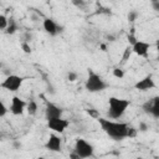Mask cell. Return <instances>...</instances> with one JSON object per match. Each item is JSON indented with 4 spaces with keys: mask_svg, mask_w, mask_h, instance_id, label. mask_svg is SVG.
<instances>
[{
    "mask_svg": "<svg viewBox=\"0 0 159 159\" xmlns=\"http://www.w3.org/2000/svg\"><path fill=\"white\" fill-rule=\"evenodd\" d=\"M97 120L101 125V129L113 140L120 142L124 138H127V132L129 127L127 123L116 122V120H111L107 118H98Z\"/></svg>",
    "mask_w": 159,
    "mask_h": 159,
    "instance_id": "obj_1",
    "label": "cell"
},
{
    "mask_svg": "<svg viewBox=\"0 0 159 159\" xmlns=\"http://www.w3.org/2000/svg\"><path fill=\"white\" fill-rule=\"evenodd\" d=\"M130 102L124 98H118V97H109L108 99V116L112 119H118L120 118L127 108L129 107Z\"/></svg>",
    "mask_w": 159,
    "mask_h": 159,
    "instance_id": "obj_2",
    "label": "cell"
},
{
    "mask_svg": "<svg viewBox=\"0 0 159 159\" xmlns=\"http://www.w3.org/2000/svg\"><path fill=\"white\" fill-rule=\"evenodd\" d=\"M107 83L103 81V78L97 75L96 72L88 70V77L84 82V88L86 91H88L89 93H97V92H102L107 88Z\"/></svg>",
    "mask_w": 159,
    "mask_h": 159,
    "instance_id": "obj_3",
    "label": "cell"
},
{
    "mask_svg": "<svg viewBox=\"0 0 159 159\" xmlns=\"http://www.w3.org/2000/svg\"><path fill=\"white\" fill-rule=\"evenodd\" d=\"M73 152L80 157V159H84V158H91L93 157L94 153V148L91 143H88L86 139L83 138H77L75 142V149Z\"/></svg>",
    "mask_w": 159,
    "mask_h": 159,
    "instance_id": "obj_4",
    "label": "cell"
},
{
    "mask_svg": "<svg viewBox=\"0 0 159 159\" xmlns=\"http://www.w3.org/2000/svg\"><path fill=\"white\" fill-rule=\"evenodd\" d=\"M22 82H24V78L17 76V75H9L6 76V78L1 82V88L6 89V91H10V92H16L21 88L22 86Z\"/></svg>",
    "mask_w": 159,
    "mask_h": 159,
    "instance_id": "obj_5",
    "label": "cell"
},
{
    "mask_svg": "<svg viewBox=\"0 0 159 159\" xmlns=\"http://www.w3.org/2000/svg\"><path fill=\"white\" fill-rule=\"evenodd\" d=\"M70 125V122L67 119H63L62 117H58V118H52V119H48L47 120V127L48 129H51L52 132L55 133H63L67 127Z\"/></svg>",
    "mask_w": 159,
    "mask_h": 159,
    "instance_id": "obj_6",
    "label": "cell"
},
{
    "mask_svg": "<svg viewBox=\"0 0 159 159\" xmlns=\"http://www.w3.org/2000/svg\"><path fill=\"white\" fill-rule=\"evenodd\" d=\"M26 107H27V103H26L24 99H21V98L17 97V96H14V97L11 98V103H10L9 111H10L14 116H21V114L25 112Z\"/></svg>",
    "mask_w": 159,
    "mask_h": 159,
    "instance_id": "obj_7",
    "label": "cell"
},
{
    "mask_svg": "<svg viewBox=\"0 0 159 159\" xmlns=\"http://www.w3.org/2000/svg\"><path fill=\"white\" fill-rule=\"evenodd\" d=\"M134 88L137 91H140V92H147L149 89L155 88V82H154L153 77L150 75H148V76L140 78L139 81H137L135 84H134Z\"/></svg>",
    "mask_w": 159,
    "mask_h": 159,
    "instance_id": "obj_8",
    "label": "cell"
},
{
    "mask_svg": "<svg viewBox=\"0 0 159 159\" xmlns=\"http://www.w3.org/2000/svg\"><path fill=\"white\" fill-rule=\"evenodd\" d=\"M62 114H63V109L61 107H58L57 104L51 103V102L46 103V109H45V118H46V120L52 119V118L62 117Z\"/></svg>",
    "mask_w": 159,
    "mask_h": 159,
    "instance_id": "obj_9",
    "label": "cell"
},
{
    "mask_svg": "<svg viewBox=\"0 0 159 159\" xmlns=\"http://www.w3.org/2000/svg\"><path fill=\"white\" fill-rule=\"evenodd\" d=\"M42 26H43V30L50 35V36H57L62 30L61 27L55 22L53 19L51 17H45L43 21H42Z\"/></svg>",
    "mask_w": 159,
    "mask_h": 159,
    "instance_id": "obj_10",
    "label": "cell"
},
{
    "mask_svg": "<svg viewBox=\"0 0 159 159\" xmlns=\"http://www.w3.org/2000/svg\"><path fill=\"white\" fill-rule=\"evenodd\" d=\"M61 145H62V140L57 134H50V137L47 138V142L45 143V148L50 152H60L61 150Z\"/></svg>",
    "mask_w": 159,
    "mask_h": 159,
    "instance_id": "obj_11",
    "label": "cell"
},
{
    "mask_svg": "<svg viewBox=\"0 0 159 159\" xmlns=\"http://www.w3.org/2000/svg\"><path fill=\"white\" fill-rule=\"evenodd\" d=\"M149 47H150V45H149L148 42L138 40V41L132 46V50H133V52H134L135 55H138L139 57L147 58V57H148V52H149Z\"/></svg>",
    "mask_w": 159,
    "mask_h": 159,
    "instance_id": "obj_12",
    "label": "cell"
},
{
    "mask_svg": "<svg viewBox=\"0 0 159 159\" xmlns=\"http://www.w3.org/2000/svg\"><path fill=\"white\" fill-rule=\"evenodd\" d=\"M152 117L159 119V96H155L152 98V108H150V113Z\"/></svg>",
    "mask_w": 159,
    "mask_h": 159,
    "instance_id": "obj_13",
    "label": "cell"
},
{
    "mask_svg": "<svg viewBox=\"0 0 159 159\" xmlns=\"http://www.w3.org/2000/svg\"><path fill=\"white\" fill-rule=\"evenodd\" d=\"M16 30H17V24H16L15 19L14 17H9V25H7V27H6V30L4 32L7 34V35H14L16 32Z\"/></svg>",
    "mask_w": 159,
    "mask_h": 159,
    "instance_id": "obj_14",
    "label": "cell"
},
{
    "mask_svg": "<svg viewBox=\"0 0 159 159\" xmlns=\"http://www.w3.org/2000/svg\"><path fill=\"white\" fill-rule=\"evenodd\" d=\"M37 109H39V107H37V103L32 99V101H30L29 103H27V107H26V111H27V113L30 114V116H35L36 113H37Z\"/></svg>",
    "mask_w": 159,
    "mask_h": 159,
    "instance_id": "obj_15",
    "label": "cell"
},
{
    "mask_svg": "<svg viewBox=\"0 0 159 159\" xmlns=\"http://www.w3.org/2000/svg\"><path fill=\"white\" fill-rule=\"evenodd\" d=\"M71 2H72L73 6H76V7L80 9V10L86 9V5H87L86 0H71Z\"/></svg>",
    "mask_w": 159,
    "mask_h": 159,
    "instance_id": "obj_16",
    "label": "cell"
},
{
    "mask_svg": "<svg viewBox=\"0 0 159 159\" xmlns=\"http://www.w3.org/2000/svg\"><path fill=\"white\" fill-rule=\"evenodd\" d=\"M7 25H9V17H6L5 15H0V29L5 31Z\"/></svg>",
    "mask_w": 159,
    "mask_h": 159,
    "instance_id": "obj_17",
    "label": "cell"
},
{
    "mask_svg": "<svg viewBox=\"0 0 159 159\" xmlns=\"http://www.w3.org/2000/svg\"><path fill=\"white\" fill-rule=\"evenodd\" d=\"M138 16H139V12L137 10H130L128 12V21L129 22H134L138 19Z\"/></svg>",
    "mask_w": 159,
    "mask_h": 159,
    "instance_id": "obj_18",
    "label": "cell"
},
{
    "mask_svg": "<svg viewBox=\"0 0 159 159\" xmlns=\"http://www.w3.org/2000/svg\"><path fill=\"white\" fill-rule=\"evenodd\" d=\"M112 73H113V76H114L116 78H119V80L124 77V71H123L120 67H116V68H113Z\"/></svg>",
    "mask_w": 159,
    "mask_h": 159,
    "instance_id": "obj_19",
    "label": "cell"
},
{
    "mask_svg": "<svg viewBox=\"0 0 159 159\" xmlns=\"http://www.w3.org/2000/svg\"><path fill=\"white\" fill-rule=\"evenodd\" d=\"M137 133H138V129L132 127V125H129L128 127V132H127V138H134L137 135Z\"/></svg>",
    "mask_w": 159,
    "mask_h": 159,
    "instance_id": "obj_20",
    "label": "cell"
},
{
    "mask_svg": "<svg viewBox=\"0 0 159 159\" xmlns=\"http://www.w3.org/2000/svg\"><path fill=\"white\" fill-rule=\"evenodd\" d=\"M21 48L25 53H31V46H30V42L27 41H21Z\"/></svg>",
    "mask_w": 159,
    "mask_h": 159,
    "instance_id": "obj_21",
    "label": "cell"
},
{
    "mask_svg": "<svg viewBox=\"0 0 159 159\" xmlns=\"http://www.w3.org/2000/svg\"><path fill=\"white\" fill-rule=\"evenodd\" d=\"M133 52V50H132V47H125V50H124V53H123V57H122V62H125L128 58H129V56H130V53Z\"/></svg>",
    "mask_w": 159,
    "mask_h": 159,
    "instance_id": "obj_22",
    "label": "cell"
},
{
    "mask_svg": "<svg viewBox=\"0 0 159 159\" xmlns=\"http://www.w3.org/2000/svg\"><path fill=\"white\" fill-rule=\"evenodd\" d=\"M77 78H78L77 72H75V71H70V72L67 73V80H68L70 82H75V81H77Z\"/></svg>",
    "mask_w": 159,
    "mask_h": 159,
    "instance_id": "obj_23",
    "label": "cell"
},
{
    "mask_svg": "<svg viewBox=\"0 0 159 159\" xmlns=\"http://www.w3.org/2000/svg\"><path fill=\"white\" fill-rule=\"evenodd\" d=\"M128 41H129V43L133 46L138 40H137V37L134 36V29H132V31H130V34L128 35Z\"/></svg>",
    "mask_w": 159,
    "mask_h": 159,
    "instance_id": "obj_24",
    "label": "cell"
},
{
    "mask_svg": "<svg viewBox=\"0 0 159 159\" xmlns=\"http://www.w3.org/2000/svg\"><path fill=\"white\" fill-rule=\"evenodd\" d=\"M150 5H152L153 10L159 12V0H150Z\"/></svg>",
    "mask_w": 159,
    "mask_h": 159,
    "instance_id": "obj_25",
    "label": "cell"
},
{
    "mask_svg": "<svg viewBox=\"0 0 159 159\" xmlns=\"http://www.w3.org/2000/svg\"><path fill=\"white\" fill-rule=\"evenodd\" d=\"M87 113H88L91 117L96 118V119H98V118H99V114H98V112H97L96 109H88V111H87Z\"/></svg>",
    "mask_w": 159,
    "mask_h": 159,
    "instance_id": "obj_26",
    "label": "cell"
},
{
    "mask_svg": "<svg viewBox=\"0 0 159 159\" xmlns=\"http://www.w3.org/2000/svg\"><path fill=\"white\" fill-rule=\"evenodd\" d=\"M149 128H148V125H147V123H144V122H140L139 123V127H138V130L139 132H147Z\"/></svg>",
    "mask_w": 159,
    "mask_h": 159,
    "instance_id": "obj_27",
    "label": "cell"
},
{
    "mask_svg": "<svg viewBox=\"0 0 159 159\" xmlns=\"http://www.w3.org/2000/svg\"><path fill=\"white\" fill-rule=\"evenodd\" d=\"M7 111H9V109L6 108V106L4 104V102H1V112H0V117H5V114H6Z\"/></svg>",
    "mask_w": 159,
    "mask_h": 159,
    "instance_id": "obj_28",
    "label": "cell"
},
{
    "mask_svg": "<svg viewBox=\"0 0 159 159\" xmlns=\"http://www.w3.org/2000/svg\"><path fill=\"white\" fill-rule=\"evenodd\" d=\"M12 147H14L15 149H20V148H21V143H20V142H14V143H12Z\"/></svg>",
    "mask_w": 159,
    "mask_h": 159,
    "instance_id": "obj_29",
    "label": "cell"
},
{
    "mask_svg": "<svg viewBox=\"0 0 159 159\" xmlns=\"http://www.w3.org/2000/svg\"><path fill=\"white\" fill-rule=\"evenodd\" d=\"M47 92H50L51 94H53V93H55V91H53V88H52L51 86H48V87H47Z\"/></svg>",
    "mask_w": 159,
    "mask_h": 159,
    "instance_id": "obj_30",
    "label": "cell"
},
{
    "mask_svg": "<svg viewBox=\"0 0 159 159\" xmlns=\"http://www.w3.org/2000/svg\"><path fill=\"white\" fill-rule=\"evenodd\" d=\"M101 48H102V51H107V46L104 43H101Z\"/></svg>",
    "mask_w": 159,
    "mask_h": 159,
    "instance_id": "obj_31",
    "label": "cell"
},
{
    "mask_svg": "<svg viewBox=\"0 0 159 159\" xmlns=\"http://www.w3.org/2000/svg\"><path fill=\"white\" fill-rule=\"evenodd\" d=\"M107 39H108L109 41H114V39H116V37H114V36H107Z\"/></svg>",
    "mask_w": 159,
    "mask_h": 159,
    "instance_id": "obj_32",
    "label": "cell"
},
{
    "mask_svg": "<svg viewBox=\"0 0 159 159\" xmlns=\"http://www.w3.org/2000/svg\"><path fill=\"white\" fill-rule=\"evenodd\" d=\"M157 60L159 61V50H158V56H157Z\"/></svg>",
    "mask_w": 159,
    "mask_h": 159,
    "instance_id": "obj_33",
    "label": "cell"
}]
</instances>
